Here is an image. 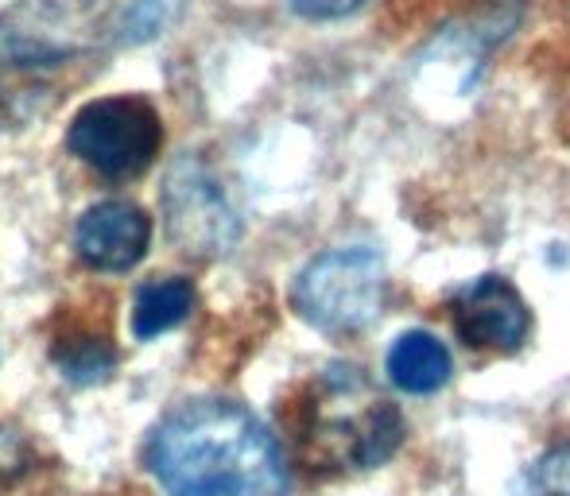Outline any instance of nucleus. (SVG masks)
<instances>
[{
  "label": "nucleus",
  "mask_w": 570,
  "mask_h": 496,
  "mask_svg": "<svg viewBox=\"0 0 570 496\" xmlns=\"http://www.w3.org/2000/svg\"><path fill=\"white\" fill-rule=\"evenodd\" d=\"M195 307V287L190 279H148L132 299V334L136 341H151L159 334L175 330Z\"/></svg>",
  "instance_id": "10"
},
{
  "label": "nucleus",
  "mask_w": 570,
  "mask_h": 496,
  "mask_svg": "<svg viewBox=\"0 0 570 496\" xmlns=\"http://www.w3.org/2000/svg\"><path fill=\"white\" fill-rule=\"evenodd\" d=\"M98 36V0H20L0 16V62L59 67L90 51Z\"/></svg>",
  "instance_id": "5"
},
{
  "label": "nucleus",
  "mask_w": 570,
  "mask_h": 496,
  "mask_svg": "<svg viewBox=\"0 0 570 496\" xmlns=\"http://www.w3.org/2000/svg\"><path fill=\"white\" fill-rule=\"evenodd\" d=\"M148 466L167 496H284L276 435L233 399L175 407L148 443Z\"/></svg>",
  "instance_id": "1"
},
{
  "label": "nucleus",
  "mask_w": 570,
  "mask_h": 496,
  "mask_svg": "<svg viewBox=\"0 0 570 496\" xmlns=\"http://www.w3.org/2000/svg\"><path fill=\"white\" fill-rule=\"evenodd\" d=\"M292 454L315 474L384 466L404 443V415L353 365H326L284 404Z\"/></svg>",
  "instance_id": "2"
},
{
  "label": "nucleus",
  "mask_w": 570,
  "mask_h": 496,
  "mask_svg": "<svg viewBox=\"0 0 570 496\" xmlns=\"http://www.w3.org/2000/svg\"><path fill=\"white\" fill-rule=\"evenodd\" d=\"M451 323L465 346L485 354H517L532 330L524 295L504 276H478L458 287L451 299Z\"/></svg>",
  "instance_id": "7"
},
{
  "label": "nucleus",
  "mask_w": 570,
  "mask_h": 496,
  "mask_svg": "<svg viewBox=\"0 0 570 496\" xmlns=\"http://www.w3.org/2000/svg\"><path fill=\"white\" fill-rule=\"evenodd\" d=\"M528 485L535 496H570V446L543 454L528 474Z\"/></svg>",
  "instance_id": "13"
},
{
  "label": "nucleus",
  "mask_w": 570,
  "mask_h": 496,
  "mask_svg": "<svg viewBox=\"0 0 570 496\" xmlns=\"http://www.w3.org/2000/svg\"><path fill=\"white\" fill-rule=\"evenodd\" d=\"M55 361H59L62 376H70L75 384H94L106 380L117 357L106 334L98 338L94 330H67V338L55 341Z\"/></svg>",
  "instance_id": "11"
},
{
  "label": "nucleus",
  "mask_w": 570,
  "mask_h": 496,
  "mask_svg": "<svg viewBox=\"0 0 570 496\" xmlns=\"http://www.w3.org/2000/svg\"><path fill=\"white\" fill-rule=\"evenodd\" d=\"M164 226L179 252L210 260L229 252L240 234L226 190L210 175L203 159L183 156L164 179Z\"/></svg>",
  "instance_id": "6"
},
{
  "label": "nucleus",
  "mask_w": 570,
  "mask_h": 496,
  "mask_svg": "<svg viewBox=\"0 0 570 496\" xmlns=\"http://www.w3.org/2000/svg\"><path fill=\"white\" fill-rule=\"evenodd\" d=\"M292 4L307 20H338V16H350L361 0H292Z\"/></svg>",
  "instance_id": "14"
},
{
  "label": "nucleus",
  "mask_w": 570,
  "mask_h": 496,
  "mask_svg": "<svg viewBox=\"0 0 570 496\" xmlns=\"http://www.w3.org/2000/svg\"><path fill=\"white\" fill-rule=\"evenodd\" d=\"M151 245V218L136 202H98L82 214L75 248L86 268L128 271L144 260Z\"/></svg>",
  "instance_id": "8"
},
{
  "label": "nucleus",
  "mask_w": 570,
  "mask_h": 496,
  "mask_svg": "<svg viewBox=\"0 0 570 496\" xmlns=\"http://www.w3.org/2000/svg\"><path fill=\"white\" fill-rule=\"evenodd\" d=\"M389 271L373 248H334L323 252L295 279V310L323 334H357L384 310Z\"/></svg>",
  "instance_id": "3"
},
{
  "label": "nucleus",
  "mask_w": 570,
  "mask_h": 496,
  "mask_svg": "<svg viewBox=\"0 0 570 496\" xmlns=\"http://www.w3.org/2000/svg\"><path fill=\"white\" fill-rule=\"evenodd\" d=\"M179 8L183 0H128V8L117 20V36L125 43H148L179 16Z\"/></svg>",
  "instance_id": "12"
},
{
  "label": "nucleus",
  "mask_w": 570,
  "mask_h": 496,
  "mask_svg": "<svg viewBox=\"0 0 570 496\" xmlns=\"http://www.w3.org/2000/svg\"><path fill=\"white\" fill-rule=\"evenodd\" d=\"M384 369L389 380L400 391H412V396H431L451 380V349L428 330H407L400 334L389 346L384 357Z\"/></svg>",
  "instance_id": "9"
},
{
  "label": "nucleus",
  "mask_w": 570,
  "mask_h": 496,
  "mask_svg": "<svg viewBox=\"0 0 570 496\" xmlns=\"http://www.w3.org/2000/svg\"><path fill=\"white\" fill-rule=\"evenodd\" d=\"M67 143L86 167L106 179H136L156 163L164 121L148 98L120 93V98H101L78 109Z\"/></svg>",
  "instance_id": "4"
}]
</instances>
